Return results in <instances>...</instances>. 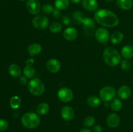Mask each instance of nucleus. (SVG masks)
Listing matches in <instances>:
<instances>
[{"label":"nucleus","mask_w":133,"mask_h":132,"mask_svg":"<svg viewBox=\"0 0 133 132\" xmlns=\"http://www.w3.org/2000/svg\"><path fill=\"white\" fill-rule=\"evenodd\" d=\"M94 19L100 25L105 27H115L119 23V19L116 14L107 9L97 10L94 14Z\"/></svg>","instance_id":"1"},{"label":"nucleus","mask_w":133,"mask_h":132,"mask_svg":"<svg viewBox=\"0 0 133 132\" xmlns=\"http://www.w3.org/2000/svg\"><path fill=\"white\" fill-rule=\"evenodd\" d=\"M103 60L105 63L110 67H115L121 62L120 54L113 47H107L103 52Z\"/></svg>","instance_id":"2"},{"label":"nucleus","mask_w":133,"mask_h":132,"mask_svg":"<svg viewBox=\"0 0 133 132\" xmlns=\"http://www.w3.org/2000/svg\"><path fill=\"white\" fill-rule=\"evenodd\" d=\"M22 124L27 129H35L40 124V118L37 114L32 112H27L22 116Z\"/></svg>","instance_id":"3"},{"label":"nucleus","mask_w":133,"mask_h":132,"mask_svg":"<svg viewBox=\"0 0 133 132\" xmlns=\"http://www.w3.org/2000/svg\"><path fill=\"white\" fill-rule=\"evenodd\" d=\"M28 90L35 96H40L45 91V85L38 78H33L28 83Z\"/></svg>","instance_id":"4"},{"label":"nucleus","mask_w":133,"mask_h":132,"mask_svg":"<svg viewBox=\"0 0 133 132\" xmlns=\"http://www.w3.org/2000/svg\"><path fill=\"white\" fill-rule=\"evenodd\" d=\"M115 88L112 86H105L101 88L99 91V97L104 102H111L116 96Z\"/></svg>","instance_id":"5"},{"label":"nucleus","mask_w":133,"mask_h":132,"mask_svg":"<svg viewBox=\"0 0 133 132\" xmlns=\"http://www.w3.org/2000/svg\"><path fill=\"white\" fill-rule=\"evenodd\" d=\"M32 25L38 30H44L49 25V19L44 15H36L32 20Z\"/></svg>","instance_id":"6"},{"label":"nucleus","mask_w":133,"mask_h":132,"mask_svg":"<svg viewBox=\"0 0 133 132\" xmlns=\"http://www.w3.org/2000/svg\"><path fill=\"white\" fill-rule=\"evenodd\" d=\"M57 97L60 100L66 103L72 100L74 98V93L70 88L62 87L58 89L57 92Z\"/></svg>","instance_id":"7"},{"label":"nucleus","mask_w":133,"mask_h":132,"mask_svg":"<svg viewBox=\"0 0 133 132\" xmlns=\"http://www.w3.org/2000/svg\"><path fill=\"white\" fill-rule=\"evenodd\" d=\"M84 32L88 36H91L94 33L96 28V23L93 19L88 17H84L82 20Z\"/></svg>","instance_id":"8"},{"label":"nucleus","mask_w":133,"mask_h":132,"mask_svg":"<svg viewBox=\"0 0 133 132\" xmlns=\"http://www.w3.org/2000/svg\"><path fill=\"white\" fill-rule=\"evenodd\" d=\"M27 11L32 15H36L41 10V4L38 0H28L26 3Z\"/></svg>","instance_id":"9"},{"label":"nucleus","mask_w":133,"mask_h":132,"mask_svg":"<svg viewBox=\"0 0 133 132\" xmlns=\"http://www.w3.org/2000/svg\"><path fill=\"white\" fill-rule=\"evenodd\" d=\"M95 37L101 43H106L109 39V32L107 28L103 27L98 28L95 32Z\"/></svg>","instance_id":"10"},{"label":"nucleus","mask_w":133,"mask_h":132,"mask_svg":"<svg viewBox=\"0 0 133 132\" xmlns=\"http://www.w3.org/2000/svg\"><path fill=\"white\" fill-rule=\"evenodd\" d=\"M46 68L49 72L51 73H57L61 70V63L58 60L55 58L50 59L47 62Z\"/></svg>","instance_id":"11"},{"label":"nucleus","mask_w":133,"mask_h":132,"mask_svg":"<svg viewBox=\"0 0 133 132\" xmlns=\"http://www.w3.org/2000/svg\"><path fill=\"white\" fill-rule=\"evenodd\" d=\"M61 116L64 120L70 121L74 119L75 116V111L74 109L69 106H65L61 109Z\"/></svg>","instance_id":"12"},{"label":"nucleus","mask_w":133,"mask_h":132,"mask_svg":"<svg viewBox=\"0 0 133 132\" xmlns=\"http://www.w3.org/2000/svg\"><path fill=\"white\" fill-rule=\"evenodd\" d=\"M78 32L76 28L74 27L66 28L63 32V36L67 41H74L77 38Z\"/></svg>","instance_id":"13"},{"label":"nucleus","mask_w":133,"mask_h":132,"mask_svg":"<svg viewBox=\"0 0 133 132\" xmlns=\"http://www.w3.org/2000/svg\"><path fill=\"white\" fill-rule=\"evenodd\" d=\"M107 125L111 128H116L119 125L120 123V118L118 114L115 113H112L109 114L107 118Z\"/></svg>","instance_id":"14"},{"label":"nucleus","mask_w":133,"mask_h":132,"mask_svg":"<svg viewBox=\"0 0 133 132\" xmlns=\"http://www.w3.org/2000/svg\"><path fill=\"white\" fill-rule=\"evenodd\" d=\"M81 5L83 9L89 12L96 11L98 8V3L96 0H82Z\"/></svg>","instance_id":"15"},{"label":"nucleus","mask_w":133,"mask_h":132,"mask_svg":"<svg viewBox=\"0 0 133 132\" xmlns=\"http://www.w3.org/2000/svg\"><path fill=\"white\" fill-rule=\"evenodd\" d=\"M117 94L120 99L126 100L130 97L131 94V89L127 85H122L117 91Z\"/></svg>","instance_id":"16"},{"label":"nucleus","mask_w":133,"mask_h":132,"mask_svg":"<svg viewBox=\"0 0 133 132\" xmlns=\"http://www.w3.org/2000/svg\"><path fill=\"white\" fill-rule=\"evenodd\" d=\"M42 46L39 43H32L27 47V51L30 56H35L42 52Z\"/></svg>","instance_id":"17"},{"label":"nucleus","mask_w":133,"mask_h":132,"mask_svg":"<svg viewBox=\"0 0 133 132\" xmlns=\"http://www.w3.org/2000/svg\"><path fill=\"white\" fill-rule=\"evenodd\" d=\"M121 55L125 59H131L133 57V47L131 45H125L121 50Z\"/></svg>","instance_id":"18"},{"label":"nucleus","mask_w":133,"mask_h":132,"mask_svg":"<svg viewBox=\"0 0 133 132\" xmlns=\"http://www.w3.org/2000/svg\"><path fill=\"white\" fill-rule=\"evenodd\" d=\"M116 4L119 8L124 10H130L133 6L132 0H116Z\"/></svg>","instance_id":"19"},{"label":"nucleus","mask_w":133,"mask_h":132,"mask_svg":"<svg viewBox=\"0 0 133 132\" xmlns=\"http://www.w3.org/2000/svg\"><path fill=\"white\" fill-rule=\"evenodd\" d=\"M8 71H9V74H10L12 76L16 78L20 76L21 73H22V71H21L20 67H19L17 64H15V63L11 64L9 66V69H8Z\"/></svg>","instance_id":"20"},{"label":"nucleus","mask_w":133,"mask_h":132,"mask_svg":"<svg viewBox=\"0 0 133 132\" xmlns=\"http://www.w3.org/2000/svg\"><path fill=\"white\" fill-rule=\"evenodd\" d=\"M101 98L95 95L90 96L87 100V104L92 107H97L101 104Z\"/></svg>","instance_id":"21"},{"label":"nucleus","mask_w":133,"mask_h":132,"mask_svg":"<svg viewBox=\"0 0 133 132\" xmlns=\"http://www.w3.org/2000/svg\"><path fill=\"white\" fill-rule=\"evenodd\" d=\"M123 38L124 36H123V34L122 32L116 31L112 34L111 37H110V41H111L112 43L116 45V44L120 43L123 41Z\"/></svg>","instance_id":"22"},{"label":"nucleus","mask_w":133,"mask_h":132,"mask_svg":"<svg viewBox=\"0 0 133 132\" xmlns=\"http://www.w3.org/2000/svg\"><path fill=\"white\" fill-rule=\"evenodd\" d=\"M49 111V106L46 102H41L36 107V111L38 114L40 115H44L48 113Z\"/></svg>","instance_id":"23"},{"label":"nucleus","mask_w":133,"mask_h":132,"mask_svg":"<svg viewBox=\"0 0 133 132\" xmlns=\"http://www.w3.org/2000/svg\"><path fill=\"white\" fill-rule=\"evenodd\" d=\"M70 5V0H55V6L56 9L63 10L67 9Z\"/></svg>","instance_id":"24"},{"label":"nucleus","mask_w":133,"mask_h":132,"mask_svg":"<svg viewBox=\"0 0 133 132\" xmlns=\"http://www.w3.org/2000/svg\"><path fill=\"white\" fill-rule=\"evenodd\" d=\"M23 74L27 78H33L36 75V70L32 66H26L23 69Z\"/></svg>","instance_id":"25"},{"label":"nucleus","mask_w":133,"mask_h":132,"mask_svg":"<svg viewBox=\"0 0 133 132\" xmlns=\"http://www.w3.org/2000/svg\"><path fill=\"white\" fill-rule=\"evenodd\" d=\"M49 31L52 33H58V32H61L62 29V25L61 23L57 21L53 22V23H51L49 25Z\"/></svg>","instance_id":"26"},{"label":"nucleus","mask_w":133,"mask_h":132,"mask_svg":"<svg viewBox=\"0 0 133 132\" xmlns=\"http://www.w3.org/2000/svg\"><path fill=\"white\" fill-rule=\"evenodd\" d=\"M123 106L122 101L118 98H114L110 102V107L114 111H119Z\"/></svg>","instance_id":"27"},{"label":"nucleus","mask_w":133,"mask_h":132,"mask_svg":"<svg viewBox=\"0 0 133 132\" xmlns=\"http://www.w3.org/2000/svg\"><path fill=\"white\" fill-rule=\"evenodd\" d=\"M21 105V99L18 96H13L10 100V106L12 109L19 108Z\"/></svg>","instance_id":"28"},{"label":"nucleus","mask_w":133,"mask_h":132,"mask_svg":"<svg viewBox=\"0 0 133 132\" xmlns=\"http://www.w3.org/2000/svg\"><path fill=\"white\" fill-rule=\"evenodd\" d=\"M95 122H96V119L94 116H88L86 117V119L84 120L83 125H84V127H87V128L92 127L95 124Z\"/></svg>","instance_id":"29"},{"label":"nucleus","mask_w":133,"mask_h":132,"mask_svg":"<svg viewBox=\"0 0 133 132\" xmlns=\"http://www.w3.org/2000/svg\"><path fill=\"white\" fill-rule=\"evenodd\" d=\"M42 10L44 14H50L51 13H53V10H54V8H53V6L51 5H50L49 3H47L43 5V6L42 7Z\"/></svg>","instance_id":"30"},{"label":"nucleus","mask_w":133,"mask_h":132,"mask_svg":"<svg viewBox=\"0 0 133 132\" xmlns=\"http://www.w3.org/2000/svg\"><path fill=\"white\" fill-rule=\"evenodd\" d=\"M73 18L77 23L80 24V23H82V20L84 18V17L80 12H75L73 14Z\"/></svg>","instance_id":"31"},{"label":"nucleus","mask_w":133,"mask_h":132,"mask_svg":"<svg viewBox=\"0 0 133 132\" xmlns=\"http://www.w3.org/2000/svg\"><path fill=\"white\" fill-rule=\"evenodd\" d=\"M121 68L123 70V71H128L130 69L131 67V62L127 60H123L121 61L120 63Z\"/></svg>","instance_id":"32"},{"label":"nucleus","mask_w":133,"mask_h":132,"mask_svg":"<svg viewBox=\"0 0 133 132\" xmlns=\"http://www.w3.org/2000/svg\"><path fill=\"white\" fill-rule=\"evenodd\" d=\"M9 128V122L5 119H0V131H5Z\"/></svg>","instance_id":"33"},{"label":"nucleus","mask_w":133,"mask_h":132,"mask_svg":"<svg viewBox=\"0 0 133 132\" xmlns=\"http://www.w3.org/2000/svg\"><path fill=\"white\" fill-rule=\"evenodd\" d=\"M61 20H62V23H63V25H64L68 26L71 23V19H70V17L68 16H62Z\"/></svg>","instance_id":"34"},{"label":"nucleus","mask_w":133,"mask_h":132,"mask_svg":"<svg viewBox=\"0 0 133 132\" xmlns=\"http://www.w3.org/2000/svg\"><path fill=\"white\" fill-rule=\"evenodd\" d=\"M93 132H103V128L100 125H95L92 128Z\"/></svg>","instance_id":"35"},{"label":"nucleus","mask_w":133,"mask_h":132,"mask_svg":"<svg viewBox=\"0 0 133 132\" xmlns=\"http://www.w3.org/2000/svg\"><path fill=\"white\" fill-rule=\"evenodd\" d=\"M53 15L54 16L55 18H57V19H58L61 16V12H60V10L57 9H54V10L53 12Z\"/></svg>","instance_id":"36"},{"label":"nucleus","mask_w":133,"mask_h":132,"mask_svg":"<svg viewBox=\"0 0 133 132\" xmlns=\"http://www.w3.org/2000/svg\"><path fill=\"white\" fill-rule=\"evenodd\" d=\"M27 78L25 77V76H22L19 78V82L22 84V85H25L27 84Z\"/></svg>","instance_id":"37"},{"label":"nucleus","mask_w":133,"mask_h":132,"mask_svg":"<svg viewBox=\"0 0 133 132\" xmlns=\"http://www.w3.org/2000/svg\"><path fill=\"white\" fill-rule=\"evenodd\" d=\"M34 59L33 58H29L26 61V66H32L34 64Z\"/></svg>","instance_id":"38"},{"label":"nucleus","mask_w":133,"mask_h":132,"mask_svg":"<svg viewBox=\"0 0 133 132\" xmlns=\"http://www.w3.org/2000/svg\"><path fill=\"white\" fill-rule=\"evenodd\" d=\"M79 132H92L90 129H88V128H83V129H81Z\"/></svg>","instance_id":"39"},{"label":"nucleus","mask_w":133,"mask_h":132,"mask_svg":"<svg viewBox=\"0 0 133 132\" xmlns=\"http://www.w3.org/2000/svg\"><path fill=\"white\" fill-rule=\"evenodd\" d=\"M70 1L74 3H79L81 1H82V0H70Z\"/></svg>","instance_id":"40"},{"label":"nucleus","mask_w":133,"mask_h":132,"mask_svg":"<svg viewBox=\"0 0 133 132\" xmlns=\"http://www.w3.org/2000/svg\"><path fill=\"white\" fill-rule=\"evenodd\" d=\"M106 1H109V2H112V1H114V0H106Z\"/></svg>","instance_id":"41"},{"label":"nucleus","mask_w":133,"mask_h":132,"mask_svg":"<svg viewBox=\"0 0 133 132\" xmlns=\"http://www.w3.org/2000/svg\"><path fill=\"white\" fill-rule=\"evenodd\" d=\"M18 1H26V0H18Z\"/></svg>","instance_id":"42"},{"label":"nucleus","mask_w":133,"mask_h":132,"mask_svg":"<svg viewBox=\"0 0 133 132\" xmlns=\"http://www.w3.org/2000/svg\"><path fill=\"white\" fill-rule=\"evenodd\" d=\"M132 45H133V43H132Z\"/></svg>","instance_id":"43"}]
</instances>
